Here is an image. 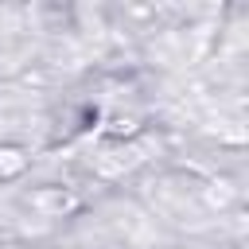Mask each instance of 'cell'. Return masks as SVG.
Masks as SVG:
<instances>
[]
</instances>
